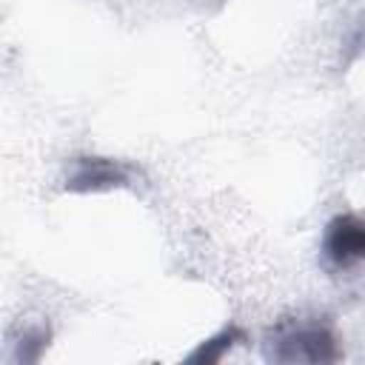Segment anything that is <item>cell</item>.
Here are the masks:
<instances>
[{"mask_svg": "<svg viewBox=\"0 0 365 365\" xmlns=\"http://www.w3.org/2000/svg\"><path fill=\"white\" fill-rule=\"evenodd\" d=\"M131 185V168L108 160V157H77L71 174L66 177L68 191H108V188H123Z\"/></svg>", "mask_w": 365, "mask_h": 365, "instance_id": "obj_3", "label": "cell"}, {"mask_svg": "<svg viewBox=\"0 0 365 365\" xmlns=\"http://www.w3.org/2000/svg\"><path fill=\"white\" fill-rule=\"evenodd\" d=\"M242 339H245V334H242L237 325H228V328H222L220 334L208 336L197 351H191L188 359H191V362H220L222 354L231 351V345H234V342H242Z\"/></svg>", "mask_w": 365, "mask_h": 365, "instance_id": "obj_4", "label": "cell"}, {"mask_svg": "<svg viewBox=\"0 0 365 365\" xmlns=\"http://www.w3.org/2000/svg\"><path fill=\"white\" fill-rule=\"evenodd\" d=\"M265 359L271 362H334L339 359L336 334L322 319H285L274 325L265 339Z\"/></svg>", "mask_w": 365, "mask_h": 365, "instance_id": "obj_1", "label": "cell"}, {"mask_svg": "<svg viewBox=\"0 0 365 365\" xmlns=\"http://www.w3.org/2000/svg\"><path fill=\"white\" fill-rule=\"evenodd\" d=\"M322 257L331 268L348 271L365 262V217L336 214L322 231Z\"/></svg>", "mask_w": 365, "mask_h": 365, "instance_id": "obj_2", "label": "cell"}]
</instances>
